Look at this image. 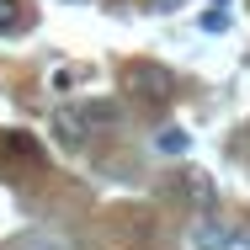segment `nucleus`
I'll return each mask as SVG.
<instances>
[{"instance_id": "obj_1", "label": "nucleus", "mask_w": 250, "mask_h": 250, "mask_svg": "<svg viewBox=\"0 0 250 250\" xmlns=\"http://www.w3.org/2000/svg\"><path fill=\"white\" fill-rule=\"evenodd\" d=\"M123 85H128V96H144V101H165L170 91H176V75H170V69H160V64H128Z\"/></svg>"}, {"instance_id": "obj_2", "label": "nucleus", "mask_w": 250, "mask_h": 250, "mask_svg": "<svg viewBox=\"0 0 250 250\" xmlns=\"http://www.w3.org/2000/svg\"><path fill=\"white\" fill-rule=\"evenodd\" d=\"M53 133H59V144H85L91 139V112H80V106H59L53 112Z\"/></svg>"}, {"instance_id": "obj_3", "label": "nucleus", "mask_w": 250, "mask_h": 250, "mask_svg": "<svg viewBox=\"0 0 250 250\" xmlns=\"http://www.w3.org/2000/svg\"><path fill=\"white\" fill-rule=\"evenodd\" d=\"M229 245H234V229L218 224V218H208V224L192 229V250H229Z\"/></svg>"}, {"instance_id": "obj_4", "label": "nucleus", "mask_w": 250, "mask_h": 250, "mask_svg": "<svg viewBox=\"0 0 250 250\" xmlns=\"http://www.w3.org/2000/svg\"><path fill=\"white\" fill-rule=\"evenodd\" d=\"M154 149H160V154H187V133H181V128H160Z\"/></svg>"}, {"instance_id": "obj_5", "label": "nucleus", "mask_w": 250, "mask_h": 250, "mask_svg": "<svg viewBox=\"0 0 250 250\" xmlns=\"http://www.w3.org/2000/svg\"><path fill=\"white\" fill-rule=\"evenodd\" d=\"M11 250H64V240H53V234H21Z\"/></svg>"}, {"instance_id": "obj_6", "label": "nucleus", "mask_w": 250, "mask_h": 250, "mask_svg": "<svg viewBox=\"0 0 250 250\" xmlns=\"http://www.w3.org/2000/svg\"><path fill=\"white\" fill-rule=\"evenodd\" d=\"M21 27V0H0V32H16Z\"/></svg>"}, {"instance_id": "obj_7", "label": "nucleus", "mask_w": 250, "mask_h": 250, "mask_svg": "<svg viewBox=\"0 0 250 250\" xmlns=\"http://www.w3.org/2000/svg\"><path fill=\"white\" fill-rule=\"evenodd\" d=\"M202 27H208V32H224V27H229V11H224V5H213V11L202 16Z\"/></svg>"}, {"instance_id": "obj_8", "label": "nucleus", "mask_w": 250, "mask_h": 250, "mask_svg": "<svg viewBox=\"0 0 250 250\" xmlns=\"http://www.w3.org/2000/svg\"><path fill=\"white\" fill-rule=\"evenodd\" d=\"M181 0H149V11H176Z\"/></svg>"}, {"instance_id": "obj_9", "label": "nucleus", "mask_w": 250, "mask_h": 250, "mask_svg": "<svg viewBox=\"0 0 250 250\" xmlns=\"http://www.w3.org/2000/svg\"><path fill=\"white\" fill-rule=\"evenodd\" d=\"M69 5H85V0H69Z\"/></svg>"}, {"instance_id": "obj_10", "label": "nucleus", "mask_w": 250, "mask_h": 250, "mask_svg": "<svg viewBox=\"0 0 250 250\" xmlns=\"http://www.w3.org/2000/svg\"><path fill=\"white\" fill-rule=\"evenodd\" d=\"M218 5H224V0H218Z\"/></svg>"}]
</instances>
